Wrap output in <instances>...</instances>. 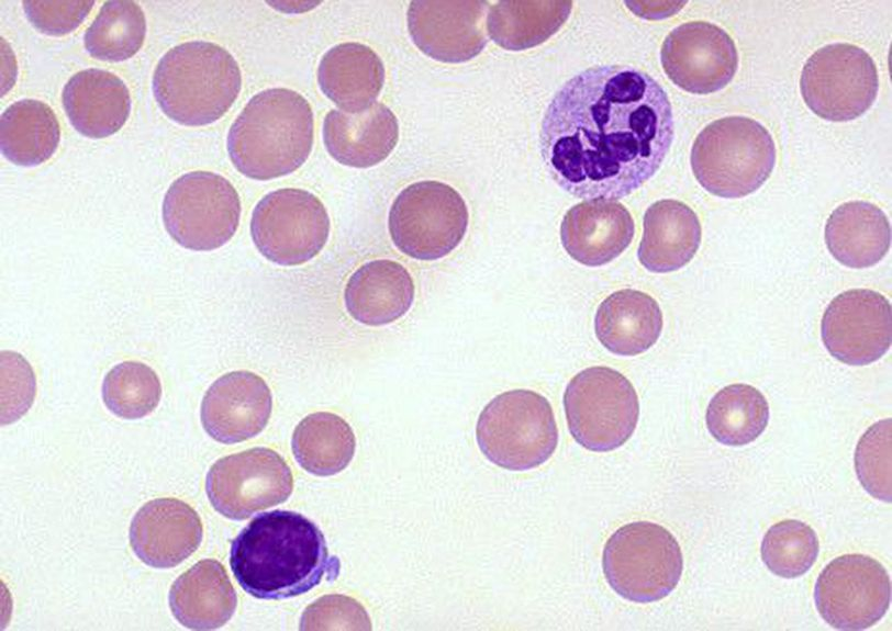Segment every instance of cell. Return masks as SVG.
<instances>
[{
  "label": "cell",
  "instance_id": "1",
  "mask_svg": "<svg viewBox=\"0 0 892 631\" xmlns=\"http://www.w3.org/2000/svg\"><path fill=\"white\" fill-rule=\"evenodd\" d=\"M664 88L628 65H596L567 80L539 128V151L553 180L571 195L622 199L660 168L673 139Z\"/></svg>",
  "mask_w": 892,
  "mask_h": 631
},
{
  "label": "cell",
  "instance_id": "2",
  "mask_svg": "<svg viewBox=\"0 0 892 631\" xmlns=\"http://www.w3.org/2000/svg\"><path fill=\"white\" fill-rule=\"evenodd\" d=\"M230 566L239 586L259 599L299 596L339 572L319 527L288 510L256 516L233 540Z\"/></svg>",
  "mask_w": 892,
  "mask_h": 631
},
{
  "label": "cell",
  "instance_id": "3",
  "mask_svg": "<svg viewBox=\"0 0 892 631\" xmlns=\"http://www.w3.org/2000/svg\"><path fill=\"white\" fill-rule=\"evenodd\" d=\"M314 119L308 100L287 88L253 95L230 127L227 151L245 177L270 180L296 171L313 145Z\"/></svg>",
  "mask_w": 892,
  "mask_h": 631
},
{
  "label": "cell",
  "instance_id": "4",
  "mask_svg": "<svg viewBox=\"0 0 892 631\" xmlns=\"http://www.w3.org/2000/svg\"><path fill=\"white\" fill-rule=\"evenodd\" d=\"M153 93L166 116L203 126L231 109L242 88L239 66L222 46L190 41L168 49L153 74Z\"/></svg>",
  "mask_w": 892,
  "mask_h": 631
},
{
  "label": "cell",
  "instance_id": "5",
  "mask_svg": "<svg viewBox=\"0 0 892 631\" xmlns=\"http://www.w3.org/2000/svg\"><path fill=\"white\" fill-rule=\"evenodd\" d=\"M776 158L773 138L761 123L747 116H726L698 134L690 162L696 181L707 192L738 199L769 179Z\"/></svg>",
  "mask_w": 892,
  "mask_h": 631
},
{
  "label": "cell",
  "instance_id": "6",
  "mask_svg": "<svg viewBox=\"0 0 892 631\" xmlns=\"http://www.w3.org/2000/svg\"><path fill=\"white\" fill-rule=\"evenodd\" d=\"M480 451L493 464L525 471L546 462L558 444L550 403L531 390L497 395L480 413L476 426Z\"/></svg>",
  "mask_w": 892,
  "mask_h": 631
},
{
  "label": "cell",
  "instance_id": "7",
  "mask_svg": "<svg viewBox=\"0 0 892 631\" xmlns=\"http://www.w3.org/2000/svg\"><path fill=\"white\" fill-rule=\"evenodd\" d=\"M609 585L634 602L667 597L683 571L681 548L665 527L635 521L618 528L606 541L602 557Z\"/></svg>",
  "mask_w": 892,
  "mask_h": 631
},
{
  "label": "cell",
  "instance_id": "8",
  "mask_svg": "<svg viewBox=\"0 0 892 631\" xmlns=\"http://www.w3.org/2000/svg\"><path fill=\"white\" fill-rule=\"evenodd\" d=\"M569 431L583 448L607 452L633 435L639 402L633 384L621 372L603 365L576 374L564 393Z\"/></svg>",
  "mask_w": 892,
  "mask_h": 631
},
{
  "label": "cell",
  "instance_id": "9",
  "mask_svg": "<svg viewBox=\"0 0 892 631\" xmlns=\"http://www.w3.org/2000/svg\"><path fill=\"white\" fill-rule=\"evenodd\" d=\"M469 222L465 200L436 180L414 182L391 204L388 227L394 246L417 260H437L462 240Z\"/></svg>",
  "mask_w": 892,
  "mask_h": 631
},
{
  "label": "cell",
  "instance_id": "10",
  "mask_svg": "<svg viewBox=\"0 0 892 631\" xmlns=\"http://www.w3.org/2000/svg\"><path fill=\"white\" fill-rule=\"evenodd\" d=\"M236 189L223 176L205 170L187 172L168 188L163 201V222L180 246L197 251L214 250L235 234L241 218Z\"/></svg>",
  "mask_w": 892,
  "mask_h": 631
},
{
  "label": "cell",
  "instance_id": "11",
  "mask_svg": "<svg viewBox=\"0 0 892 631\" xmlns=\"http://www.w3.org/2000/svg\"><path fill=\"white\" fill-rule=\"evenodd\" d=\"M800 90L807 108L821 119L851 121L876 101L878 69L863 48L849 43L828 44L805 61Z\"/></svg>",
  "mask_w": 892,
  "mask_h": 631
},
{
  "label": "cell",
  "instance_id": "12",
  "mask_svg": "<svg viewBox=\"0 0 892 631\" xmlns=\"http://www.w3.org/2000/svg\"><path fill=\"white\" fill-rule=\"evenodd\" d=\"M331 222L323 202L297 188L269 192L255 206L250 236L257 250L279 266H298L325 246Z\"/></svg>",
  "mask_w": 892,
  "mask_h": 631
},
{
  "label": "cell",
  "instance_id": "13",
  "mask_svg": "<svg viewBox=\"0 0 892 631\" xmlns=\"http://www.w3.org/2000/svg\"><path fill=\"white\" fill-rule=\"evenodd\" d=\"M292 489L293 477L287 462L276 451L260 447L218 460L205 478L213 508L234 520L286 502Z\"/></svg>",
  "mask_w": 892,
  "mask_h": 631
},
{
  "label": "cell",
  "instance_id": "14",
  "mask_svg": "<svg viewBox=\"0 0 892 631\" xmlns=\"http://www.w3.org/2000/svg\"><path fill=\"white\" fill-rule=\"evenodd\" d=\"M821 617L839 630H865L877 623L891 602V579L871 556L854 553L830 561L814 589Z\"/></svg>",
  "mask_w": 892,
  "mask_h": 631
},
{
  "label": "cell",
  "instance_id": "15",
  "mask_svg": "<svg viewBox=\"0 0 892 631\" xmlns=\"http://www.w3.org/2000/svg\"><path fill=\"white\" fill-rule=\"evenodd\" d=\"M660 61L665 74L680 89L709 94L725 88L738 68L733 38L718 25L690 21L664 40Z\"/></svg>",
  "mask_w": 892,
  "mask_h": 631
},
{
  "label": "cell",
  "instance_id": "16",
  "mask_svg": "<svg viewBox=\"0 0 892 631\" xmlns=\"http://www.w3.org/2000/svg\"><path fill=\"white\" fill-rule=\"evenodd\" d=\"M821 335L825 348L838 361L849 365L870 364L891 346V304L872 290L845 291L827 305Z\"/></svg>",
  "mask_w": 892,
  "mask_h": 631
},
{
  "label": "cell",
  "instance_id": "17",
  "mask_svg": "<svg viewBox=\"0 0 892 631\" xmlns=\"http://www.w3.org/2000/svg\"><path fill=\"white\" fill-rule=\"evenodd\" d=\"M487 1H412L406 11L410 36L425 55L459 64L478 56L487 45Z\"/></svg>",
  "mask_w": 892,
  "mask_h": 631
},
{
  "label": "cell",
  "instance_id": "18",
  "mask_svg": "<svg viewBox=\"0 0 892 631\" xmlns=\"http://www.w3.org/2000/svg\"><path fill=\"white\" fill-rule=\"evenodd\" d=\"M272 408L271 392L258 374L232 371L218 378L201 402L203 429L225 444L257 436L267 426Z\"/></svg>",
  "mask_w": 892,
  "mask_h": 631
},
{
  "label": "cell",
  "instance_id": "19",
  "mask_svg": "<svg viewBox=\"0 0 892 631\" xmlns=\"http://www.w3.org/2000/svg\"><path fill=\"white\" fill-rule=\"evenodd\" d=\"M203 527L198 512L187 503L161 497L147 502L134 515L130 544L135 555L156 568H170L194 553Z\"/></svg>",
  "mask_w": 892,
  "mask_h": 631
},
{
  "label": "cell",
  "instance_id": "20",
  "mask_svg": "<svg viewBox=\"0 0 892 631\" xmlns=\"http://www.w3.org/2000/svg\"><path fill=\"white\" fill-rule=\"evenodd\" d=\"M635 234L628 210L614 200H589L573 205L560 225V240L567 253L588 267H600L617 258Z\"/></svg>",
  "mask_w": 892,
  "mask_h": 631
},
{
  "label": "cell",
  "instance_id": "21",
  "mask_svg": "<svg viewBox=\"0 0 892 631\" xmlns=\"http://www.w3.org/2000/svg\"><path fill=\"white\" fill-rule=\"evenodd\" d=\"M399 140V122L383 103L375 102L358 113L331 110L323 122V142L337 162L368 168L383 161Z\"/></svg>",
  "mask_w": 892,
  "mask_h": 631
},
{
  "label": "cell",
  "instance_id": "22",
  "mask_svg": "<svg viewBox=\"0 0 892 631\" xmlns=\"http://www.w3.org/2000/svg\"><path fill=\"white\" fill-rule=\"evenodd\" d=\"M62 102L74 128L90 138L115 134L131 112V95L124 81L99 68L73 75L63 88Z\"/></svg>",
  "mask_w": 892,
  "mask_h": 631
},
{
  "label": "cell",
  "instance_id": "23",
  "mask_svg": "<svg viewBox=\"0 0 892 631\" xmlns=\"http://www.w3.org/2000/svg\"><path fill=\"white\" fill-rule=\"evenodd\" d=\"M414 293V282L405 267L390 259H377L364 263L349 277L344 303L355 320L382 326L410 309Z\"/></svg>",
  "mask_w": 892,
  "mask_h": 631
},
{
  "label": "cell",
  "instance_id": "24",
  "mask_svg": "<svg viewBox=\"0 0 892 631\" xmlns=\"http://www.w3.org/2000/svg\"><path fill=\"white\" fill-rule=\"evenodd\" d=\"M702 237L695 212L685 203L664 199L645 212L638 260L650 272L679 270L696 253Z\"/></svg>",
  "mask_w": 892,
  "mask_h": 631
},
{
  "label": "cell",
  "instance_id": "25",
  "mask_svg": "<svg viewBox=\"0 0 892 631\" xmlns=\"http://www.w3.org/2000/svg\"><path fill=\"white\" fill-rule=\"evenodd\" d=\"M168 602L174 617L192 630H213L233 616L237 597L224 566L203 559L172 583Z\"/></svg>",
  "mask_w": 892,
  "mask_h": 631
},
{
  "label": "cell",
  "instance_id": "26",
  "mask_svg": "<svg viewBox=\"0 0 892 631\" xmlns=\"http://www.w3.org/2000/svg\"><path fill=\"white\" fill-rule=\"evenodd\" d=\"M384 76V66L378 54L357 42L331 47L317 67L322 92L348 113L361 112L376 102Z\"/></svg>",
  "mask_w": 892,
  "mask_h": 631
},
{
  "label": "cell",
  "instance_id": "27",
  "mask_svg": "<svg viewBox=\"0 0 892 631\" xmlns=\"http://www.w3.org/2000/svg\"><path fill=\"white\" fill-rule=\"evenodd\" d=\"M662 313L649 294L632 289L616 291L599 305L594 317L598 340L610 352L637 356L653 347L662 330Z\"/></svg>",
  "mask_w": 892,
  "mask_h": 631
},
{
  "label": "cell",
  "instance_id": "28",
  "mask_svg": "<svg viewBox=\"0 0 892 631\" xmlns=\"http://www.w3.org/2000/svg\"><path fill=\"white\" fill-rule=\"evenodd\" d=\"M825 243L841 264L868 268L887 255L891 245V226L879 206L866 201H850L838 205L828 216Z\"/></svg>",
  "mask_w": 892,
  "mask_h": 631
},
{
  "label": "cell",
  "instance_id": "29",
  "mask_svg": "<svg viewBox=\"0 0 892 631\" xmlns=\"http://www.w3.org/2000/svg\"><path fill=\"white\" fill-rule=\"evenodd\" d=\"M1 151L11 162L31 167L47 161L60 140V126L54 110L36 99L9 105L0 120Z\"/></svg>",
  "mask_w": 892,
  "mask_h": 631
},
{
  "label": "cell",
  "instance_id": "30",
  "mask_svg": "<svg viewBox=\"0 0 892 631\" xmlns=\"http://www.w3.org/2000/svg\"><path fill=\"white\" fill-rule=\"evenodd\" d=\"M571 8L572 1H499L490 5L487 31L504 49H528L558 32Z\"/></svg>",
  "mask_w": 892,
  "mask_h": 631
},
{
  "label": "cell",
  "instance_id": "31",
  "mask_svg": "<svg viewBox=\"0 0 892 631\" xmlns=\"http://www.w3.org/2000/svg\"><path fill=\"white\" fill-rule=\"evenodd\" d=\"M291 448L302 469L317 476H330L349 464L356 438L345 419L333 413L317 412L297 425Z\"/></svg>",
  "mask_w": 892,
  "mask_h": 631
},
{
  "label": "cell",
  "instance_id": "32",
  "mask_svg": "<svg viewBox=\"0 0 892 631\" xmlns=\"http://www.w3.org/2000/svg\"><path fill=\"white\" fill-rule=\"evenodd\" d=\"M706 427L718 442L739 447L756 440L769 421V405L756 387L736 383L720 390L710 401Z\"/></svg>",
  "mask_w": 892,
  "mask_h": 631
},
{
  "label": "cell",
  "instance_id": "33",
  "mask_svg": "<svg viewBox=\"0 0 892 631\" xmlns=\"http://www.w3.org/2000/svg\"><path fill=\"white\" fill-rule=\"evenodd\" d=\"M146 19L140 4L132 0L107 1L87 29L83 44L91 57L123 61L143 46Z\"/></svg>",
  "mask_w": 892,
  "mask_h": 631
},
{
  "label": "cell",
  "instance_id": "34",
  "mask_svg": "<svg viewBox=\"0 0 892 631\" xmlns=\"http://www.w3.org/2000/svg\"><path fill=\"white\" fill-rule=\"evenodd\" d=\"M102 399L118 417L138 419L149 415L161 397V383L156 372L138 361H123L104 376Z\"/></svg>",
  "mask_w": 892,
  "mask_h": 631
},
{
  "label": "cell",
  "instance_id": "35",
  "mask_svg": "<svg viewBox=\"0 0 892 631\" xmlns=\"http://www.w3.org/2000/svg\"><path fill=\"white\" fill-rule=\"evenodd\" d=\"M819 542L815 531L795 519L772 525L761 542V559L766 566L783 578L805 574L815 563Z\"/></svg>",
  "mask_w": 892,
  "mask_h": 631
},
{
  "label": "cell",
  "instance_id": "36",
  "mask_svg": "<svg viewBox=\"0 0 892 631\" xmlns=\"http://www.w3.org/2000/svg\"><path fill=\"white\" fill-rule=\"evenodd\" d=\"M892 422L881 419L866 430L855 450V470L862 487L874 498L892 500Z\"/></svg>",
  "mask_w": 892,
  "mask_h": 631
},
{
  "label": "cell",
  "instance_id": "37",
  "mask_svg": "<svg viewBox=\"0 0 892 631\" xmlns=\"http://www.w3.org/2000/svg\"><path fill=\"white\" fill-rule=\"evenodd\" d=\"M301 630H371V621L360 602L345 595H325L308 606Z\"/></svg>",
  "mask_w": 892,
  "mask_h": 631
},
{
  "label": "cell",
  "instance_id": "38",
  "mask_svg": "<svg viewBox=\"0 0 892 631\" xmlns=\"http://www.w3.org/2000/svg\"><path fill=\"white\" fill-rule=\"evenodd\" d=\"M1 421L2 425L18 420L31 407L36 382L29 362L19 353L1 352Z\"/></svg>",
  "mask_w": 892,
  "mask_h": 631
},
{
  "label": "cell",
  "instance_id": "39",
  "mask_svg": "<svg viewBox=\"0 0 892 631\" xmlns=\"http://www.w3.org/2000/svg\"><path fill=\"white\" fill-rule=\"evenodd\" d=\"M24 13L40 32L62 36L75 31L91 12L94 1H23Z\"/></svg>",
  "mask_w": 892,
  "mask_h": 631
}]
</instances>
